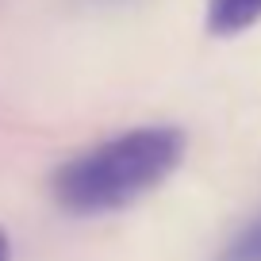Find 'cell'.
I'll list each match as a JSON object with an SVG mask.
<instances>
[{
    "label": "cell",
    "instance_id": "obj_1",
    "mask_svg": "<svg viewBox=\"0 0 261 261\" xmlns=\"http://www.w3.org/2000/svg\"><path fill=\"white\" fill-rule=\"evenodd\" d=\"M188 135L173 123L130 127L58 165L50 192L73 215H108L139 204L185 162Z\"/></svg>",
    "mask_w": 261,
    "mask_h": 261
},
{
    "label": "cell",
    "instance_id": "obj_3",
    "mask_svg": "<svg viewBox=\"0 0 261 261\" xmlns=\"http://www.w3.org/2000/svg\"><path fill=\"white\" fill-rule=\"evenodd\" d=\"M219 261H261V215L250 227H242V234L219 253Z\"/></svg>",
    "mask_w": 261,
    "mask_h": 261
},
{
    "label": "cell",
    "instance_id": "obj_4",
    "mask_svg": "<svg viewBox=\"0 0 261 261\" xmlns=\"http://www.w3.org/2000/svg\"><path fill=\"white\" fill-rule=\"evenodd\" d=\"M0 261H12V242H8L4 230H0Z\"/></svg>",
    "mask_w": 261,
    "mask_h": 261
},
{
    "label": "cell",
    "instance_id": "obj_2",
    "mask_svg": "<svg viewBox=\"0 0 261 261\" xmlns=\"http://www.w3.org/2000/svg\"><path fill=\"white\" fill-rule=\"evenodd\" d=\"M261 19V0H207V31L215 39H234V35L250 31Z\"/></svg>",
    "mask_w": 261,
    "mask_h": 261
}]
</instances>
